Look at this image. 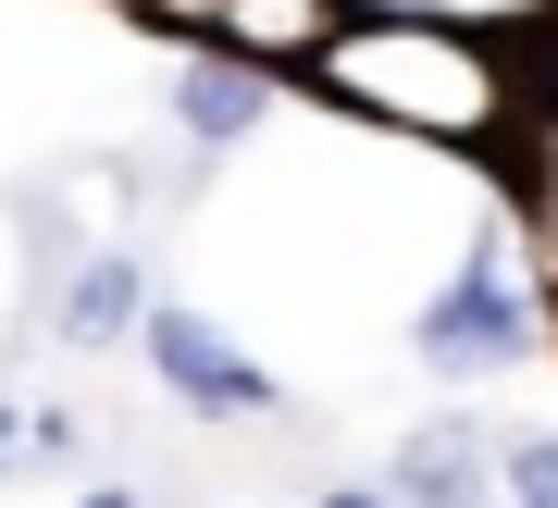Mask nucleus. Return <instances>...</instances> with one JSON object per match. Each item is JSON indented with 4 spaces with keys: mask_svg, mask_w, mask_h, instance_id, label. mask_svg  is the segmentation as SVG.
Instances as JSON below:
<instances>
[{
    "mask_svg": "<svg viewBox=\"0 0 558 508\" xmlns=\"http://www.w3.org/2000/svg\"><path fill=\"white\" fill-rule=\"evenodd\" d=\"M336 13H472V0H336Z\"/></svg>",
    "mask_w": 558,
    "mask_h": 508,
    "instance_id": "ddd939ff",
    "label": "nucleus"
},
{
    "mask_svg": "<svg viewBox=\"0 0 558 508\" xmlns=\"http://www.w3.org/2000/svg\"><path fill=\"white\" fill-rule=\"evenodd\" d=\"M124 13H137V25H149V38H174V25H186V13H199V0H124Z\"/></svg>",
    "mask_w": 558,
    "mask_h": 508,
    "instance_id": "f8f14e48",
    "label": "nucleus"
},
{
    "mask_svg": "<svg viewBox=\"0 0 558 508\" xmlns=\"http://www.w3.org/2000/svg\"><path fill=\"white\" fill-rule=\"evenodd\" d=\"M75 508H149L137 484H75Z\"/></svg>",
    "mask_w": 558,
    "mask_h": 508,
    "instance_id": "2eb2a0df",
    "label": "nucleus"
},
{
    "mask_svg": "<svg viewBox=\"0 0 558 508\" xmlns=\"http://www.w3.org/2000/svg\"><path fill=\"white\" fill-rule=\"evenodd\" d=\"M546 335H558V311H546V286L509 261V235L484 223L472 249L447 261V286L410 311V360L435 372V385H497V372H521V360H546Z\"/></svg>",
    "mask_w": 558,
    "mask_h": 508,
    "instance_id": "f03ea898",
    "label": "nucleus"
},
{
    "mask_svg": "<svg viewBox=\"0 0 558 508\" xmlns=\"http://www.w3.org/2000/svg\"><path fill=\"white\" fill-rule=\"evenodd\" d=\"M497 508H558V422L497 434Z\"/></svg>",
    "mask_w": 558,
    "mask_h": 508,
    "instance_id": "6e6552de",
    "label": "nucleus"
},
{
    "mask_svg": "<svg viewBox=\"0 0 558 508\" xmlns=\"http://www.w3.org/2000/svg\"><path fill=\"white\" fill-rule=\"evenodd\" d=\"M25 459H87V422L75 410H25Z\"/></svg>",
    "mask_w": 558,
    "mask_h": 508,
    "instance_id": "9d476101",
    "label": "nucleus"
},
{
    "mask_svg": "<svg viewBox=\"0 0 558 508\" xmlns=\"http://www.w3.org/2000/svg\"><path fill=\"white\" fill-rule=\"evenodd\" d=\"M137 311H149V261L124 235H100V249H75L50 274V348H75V360L137 348Z\"/></svg>",
    "mask_w": 558,
    "mask_h": 508,
    "instance_id": "39448f33",
    "label": "nucleus"
},
{
    "mask_svg": "<svg viewBox=\"0 0 558 508\" xmlns=\"http://www.w3.org/2000/svg\"><path fill=\"white\" fill-rule=\"evenodd\" d=\"M299 87L348 124L422 149H472L509 161L534 137V87H521V38L484 13H336V38L299 62Z\"/></svg>",
    "mask_w": 558,
    "mask_h": 508,
    "instance_id": "f257e3e1",
    "label": "nucleus"
},
{
    "mask_svg": "<svg viewBox=\"0 0 558 508\" xmlns=\"http://www.w3.org/2000/svg\"><path fill=\"white\" fill-rule=\"evenodd\" d=\"M509 38H521V87H534V124H558V0H534Z\"/></svg>",
    "mask_w": 558,
    "mask_h": 508,
    "instance_id": "1a4fd4ad",
    "label": "nucleus"
},
{
    "mask_svg": "<svg viewBox=\"0 0 558 508\" xmlns=\"http://www.w3.org/2000/svg\"><path fill=\"white\" fill-rule=\"evenodd\" d=\"M286 112V75H260L248 50H211V38H161V124H174L199 161L248 149L260 124Z\"/></svg>",
    "mask_w": 558,
    "mask_h": 508,
    "instance_id": "20e7f679",
    "label": "nucleus"
},
{
    "mask_svg": "<svg viewBox=\"0 0 558 508\" xmlns=\"http://www.w3.org/2000/svg\"><path fill=\"white\" fill-rule=\"evenodd\" d=\"M174 38H211V50H248L260 75L299 87V62L336 38V0H199V13L174 25Z\"/></svg>",
    "mask_w": 558,
    "mask_h": 508,
    "instance_id": "0eeeda50",
    "label": "nucleus"
},
{
    "mask_svg": "<svg viewBox=\"0 0 558 508\" xmlns=\"http://www.w3.org/2000/svg\"><path fill=\"white\" fill-rule=\"evenodd\" d=\"M137 348L161 372V397H174L186 422H274L286 410V372H260L236 335H223L199 298H161L149 286V311H137Z\"/></svg>",
    "mask_w": 558,
    "mask_h": 508,
    "instance_id": "7ed1b4c3",
    "label": "nucleus"
},
{
    "mask_svg": "<svg viewBox=\"0 0 558 508\" xmlns=\"http://www.w3.org/2000/svg\"><path fill=\"white\" fill-rule=\"evenodd\" d=\"M311 508H385V484H323Z\"/></svg>",
    "mask_w": 558,
    "mask_h": 508,
    "instance_id": "4468645a",
    "label": "nucleus"
},
{
    "mask_svg": "<svg viewBox=\"0 0 558 508\" xmlns=\"http://www.w3.org/2000/svg\"><path fill=\"white\" fill-rule=\"evenodd\" d=\"M385 508H497V422H472V410L410 422L398 459H385Z\"/></svg>",
    "mask_w": 558,
    "mask_h": 508,
    "instance_id": "423d86ee",
    "label": "nucleus"
},
{
    "mask_svg": "<svg viewBox=\"0 0 558 508\" xmlns=\"http://www.w3.org/2000/svg\"><path fill=\"white\" fill-rule=\"evenodd\" d=\"M25 471V397H0V484Z\"/></svg>",
    "mask_w": 558,
    "mask_h": 508,
    "instance_id": "9b49d317",
    "label": "nucleus"
}]
</instances>
